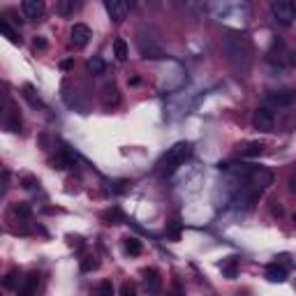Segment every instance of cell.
I'll return each instance as SVG.
<instances>
[{"label": "cell", "instance_id": "5", "mask_svg": "<svg viewBox=\"0 0 296 296\" xmlns=\"http://www.w3.org/2000/svg\"><path fill=\"white\" fill-rule=\"evenodd\" d=\"M141 275H143V287H146V291L151 296H158L160 291H162V278H160V271L151 266V268H143Z\"/></svg>", "mask_w": 296, "mask_h": 296}, {"label": "cell", "instance_id": "17", "mask_svg": "<svg viewBox=\"0 0 296 296\" xmlns=\"http://www.w3.org/2000/svg\"><path fill=\"white\" fill-rule=\"evenodd\" d=\"M56 10L60 17H72L74 12L79 10V3H74V0H58Z\"/></svg>", "mask_w": 296, "mask_h": 296}, {"label": "cell", "instance_id": "33", "mask_svg": "<svg viewBox=\"0 0 296 296\" xmlns=\"http://www.w3.org/2000/svg\"><path fill=\"white\" fill-rule=\"evenodd\" d=\"M74 67V60L72 58H65V60H60V69H65V72H69V69Z\"/></svg>", "mask_w": 296, "mask_h": 296}, {"label": "cell", "instance_id": "30", "mask_svg": "<svg viewBox=\"0 0 296 296\" xmlns=\"http://www.w3.org/2000/svg\"><path fill=\"white\" fill-rule=\"evenodd\" d=\"M120 296H139L137 294V285L130 282V280H125V282L120 285Z\"/></svg>", "mask_w": 296, "mask_h": 296}, {"label": "cell", "instance_id": "28", "mask_svg": "<svg viewBox=\"0 0 296 296\" xmlns=\"http://www.w3.org/2000/svg\"><path fill=\"white\" fill-rule=\"evenodd\" d=\"M97 266H100V262L91 255H86L84 259H81V271H84V273H91V271H95Z\"/></svg>", "mask_w": 296, "mask_h": 296}, {"label": "cell", "instance_id": "6", "mask_svg": "<svg viewBox=\"0 0 296 296\" xmlns=\"http://www.w3.org/2000/svg\"><path fill=\"white\" fill-rule=\"evenodd\" d=\"M104 10H107L109 19L114 23H123L127 17V12H130V5L123 3V0H107V3H104Z\"/></svg>", "mask_w": 296, "mask_h": 296}, {"label": "cell", "instance_id": "7", "mask_svg": "<svg viewBox=\"0 0 296 296\" xmlns=\"http://www.w3.org/2000/svg\"><path fill=\"white\" fill-rule=\"evenodd\" d=\"M252 123H255L257 130H262V132H271L275 125V118H273V111H268L266 107L262 109H257L255 116H252Z\"/></svg>", "mask_w": 296, "mask_h": 296}, {"label": "cell", "instance_id": "13", "mask_svg": "<svg viewBox=\"0 0 296 296\" xmlns=\"http://www.w3.org/2000/svg\"><path fill=\"white\" fill-rule=\"evenodd\" d=\"M266 278L271 280V282H285L287 280V268L282 266V264H268L266 266Z\"/></svg>", "mask_w": 296, "mask_h": 296}, {"label": "cell", "instance_id": "18", "mask_svg": "<svg viewBox=\"0 0 296 296\" xmlns=\"http://www.w3.org/2000/svg\"><path fill=\"white\" fill-rule=\"evenodd\" d=\"M222 273L229 280L236 278V275H239V259H236V257H229L227 262H222Z\"/></svg>", "mask_w": 296, "mask_h": 296}, {"label": "cell", "instance_id": "38", "mask_svg": "<svg viewBox=\"0 0 296 296\" xmlns=\"http://www.w3.org/2000/svg\"><path fill=\"white\" fill-rule=\"evenodd\" d=\"M69 243H72L74 248H81V245H84V243H81V239H79V236H69Z\"/></svg>", "mask_w": 296, "mask_h": 296}, {"label": "cell", "instance_id": "10", "mask_svg": "<svg viewBox=\"0 0 296 296\" xmlns=\"http://www.w3.org/2000/svg\"><path fill=\"white\" fill-rule=\"evenodd\" d=\"M69 37H72L74 46H86L88 44V40L93 37V33H91V28H88L86 23H74L72 30H69Z\"/></svg>", "mask_w": 296, "mask_h": 296}, {"label": "cell", "instance_id": "29", "mask_svg": "<svg viewBox=\"0 0 296 296\" xmlns=\"http://www.w3.org/2000/svg\"><path fill=\"white\" fill-rule=\"evenodd\" d=\"M95 296H114V285H111V280H102L95 289Z\"/></svg>", "mask_w": 296, "mask_h": 296}, {"label": "cell", "instance_id": "19", "mask_svg": "<svg viewBox=\"0 0 296 296\" xmlns=\"http://www.w3.org/2000/svg\"><path fill=\"white\" fill-rule=\"evenodd\" d=\"M125 252L127 255H132V257H137V255H141V250H143V245H141V241L137 239V236H127L125 239Z\"/></svg>", "mask_w": 296, "mask_h": 296}, {"label": "cell", "instance_id": "22", "mask_svg": "<svg viewBox=\"0 0 296 296\" xmlns=\"http://www.w3.org/2000/svg\"><path fill=\"white\" fill-rule=\"evenodd\" d=\"M262 153H264V143H259V141H252L245 148H241V155H243V158H259Z\"/></svg>", "mask_w": 296, "mask_h": 296}, {"label": "cell", "instance_id": "37", "mask_svg": "<svg viewBox=\"0 0 296 296\" xmlns=\"http://www.w3.org/2000/svg\"><path fill=\"white\" fill-rule=\"evenodd\" d=\"M174 296H183V289H181V282L174 280Z\"/></svg>", "mask_w": 296, "mask_h": 296}, {"label": "cell", "instance_id": "15", "mask_svg": "<svg viewBox=\"0 0 296 296\" xmlns=\"http://www.w3.org/2000/svg\"><path fill=\"white\" fill-rule=\"evenodd\" d=\"M102 220L104 222H109V225H123L125 222V215H123V211L120 208H109V211H104L102 213Z\"/></svg>", "mask_w": 296, "mask_h": 296}, {"label": "cell", "instance_id": "14", "mask_svg": "<svg viewBox=\"0 0 296 296\" xmlns=\"http://www.w3.org/2000/svg\"><path fill=\"white\" fill-rule=\"evenodd\" d=\"M12 215L19 217V220H30L33 208H30V204H26V201H19V204L12 206Z\"/></svg>", "mask_w": 296, "mask_h": 296}, {"label": "cell", "instance_id": "1", "mask_svg": "<svg viewBox=\"0 0 296 296\" xmlns=\"http://www.w3.org/2000/svg\"><path fill=\"white\" fill-rule=\"evenodd\" d=\"M222 51L227 53L229 63L239 69H248L252 63V46L245 37H236V35H227L222 40Z\"/></svg>", "mask_w": 296, "mask_h": 296}, {"label": "cell", "instance_id": "36", "mask_svg": "<svg viewBox=\"0 0 296 296\" xmlns=\"http://www.w3.org/2000/svg\"><path fill=\"white\" fill-rule=\"evenodd\" d=\"M289 192H291V194H296V171L289 176Z\"/></svg>", "mask_w": 296, "mask_h": 296}, {"label": "cell", "instance_id": "26", "mask_svg": "<svg viewBox=\"0 0 296 296\" xmlns=\"http://www.w3.org/2000/svg\"><path fill=\"white\" fill-rule=\"evenodd\" d=\"M7 130L21 132V116H19V111H10L7 114Z\"/></svg>", "mask_w": 296, "mask_h": 296}, {"label": "cell", "instance_id": "9", "mask_svg": "<svg viewBox=\"0 0 296 296\" xmlns=\"http://www.w3.org/2000/svg\"><path fill=\"white\" fill-rule=\"evenodd\" d=\"M21 12L23 17L30 19V21H40L44 17V3H40V0H23Z\"/></svg>", "mask_w": 296, "mask_h": 296}, {"label": "cell", "instance_id": "40", "mask_svg": "<svg viewBox=\"0 0 296 296\" xmlns=\"http://www.w3.org/2000/svg\"><path fill=\"white\" fill-rule=\"evenodd\" d=\"M291 5H294V17H296V3H291Z\"/></svg>", "mask_w": 296, "mask_h": 296}, {"label": "cell", "instance_id": "34", "mask_svg": "<svg viewBox=\"0 0 296 296\" xmlns=\"http://www.w3.org/2000/svg\"><path fill=\"white\" fill-rule=\"evenodd\" d=\"M287 63H289L291 67H296V49H291V51L287 53Z\"/></svg>", "mask_w": 296, "mask_h": 296}, {"label": "cell", "instance_id": "35", "mask_svg": "<svg viewBox=\"0 0 296 296\" xmlns=\"http://www.w3.org/2000/svg\"><path fill=\"white\" fill-rule=\"evenodd\" d=\"M35 49H40V51H42V49H46V40H44V37H35Z\"/></svg>", "mask_w": 296, "mask_h": 296}, {"label": "cell", "instance_id": "8", "mask_svg": "<svg viewBox=\"0 0 296 296\" xmlns=\"http://www.w3.org/2000/svg\"><path fill=\"white\" fill-rule=\"evenodd\" d=\"M248 176H250V185H255L257 190H266L273 183V174L268 169H250Z\"/></svg>", "mask_w": 296, "mask_h": 296}, {"label": "cell", "instance_id": "3", "mask_svg": "<svg viewBox=\"0 0 296 296\" xmlns=\"http://www.w3.org/2000/svg\"><path fill=\"white\" fill-rule=\"evenodd\" d=\"M271 14H273V19L280 23V26H291V21H294V5H291L289 0H275V3H271Z\"/></svg>", "mask_w": 296, "mask_h": 296}, {"label": "cell", "instance_id": "32", "mask_svg": "<svg viewBox=\"0 0 296 296\" xmlns=\"http://www.w3.org/2000/svg\"><path fill=\"white\" fill-rule=\"evenodd\" d=\"M21 183H23V188H26V190H33L35 185H37V178H35V176H23Z\"/></svg>", "mask_w": 296, "mask_h": 296}, {"label": "cell", "instance_id": "4", "mask_svg": "<svg viewBox=\"0 0 296 296\" xmlns=\"http://www.w3.org/2000/svg\"><path fill=\"white\" fill-rule=\"evenodd\" d=\"M266 104H273V107H289V104L296 102V91L291 88H285V91H268L264 95Z\"/></svg>", "mask_w": 296, "mask_h": 296}, {"label": "cell", "instance_id": "11", "mask_svg": "<svg viewBox=\"0 0 296 296\" xmlns=\"http://www.w3.org/2000/svg\"><path fill=\"white\" fill-rule=\"evenodd\" d=\"M259 197H262V190H257L255 185L252 188H248V190H243V192L239 194V199L236 201H241V208H245V211H250V208H255V204L259 201Z\"/></svg>", "mask_w": 296, "mask_h": 296}, {"label": "cell", "instance_id": "20", "mask_svg": "<svg viewBox=\"0 0 296 296\" xmlns=\"http://www.w3.org/2000/svg\"><path fill=\"white\" fill-rule=\"evenodd\" d=\"M23 97H26V100L30 102V107H40V109H44V102L40 100V95L35 93V88H33L30 84L23 86Z\"/></svg>", "mask_w": 296, "mask_h": 296}, {"label": "cell", "instance_id": "24", "mask_svg": "<svg viewBox=\"0 0 296 296\" xmlns=\"http://www.w3.org/2000/svg\"><path fill=\"white\" fill-rule=\"evenodd\" d=\"M181 229H183V225H181V220H178V217H174L171 222H167V236H169L171 241L181 239Z\"/></svg>", "mask_w": 296, "mask_h": 296}, {"label": "cell", "instance_id": "27", "mask_svg": "<svg viewBox=\"0 0 296 296\" xmlns=\"http://www.w3.org/2000/svg\"><path fill=\"white\" fill-rule=\"evenodd\" d=\"M104 104H118V100H120V95H118V88L116 86H107L104 88Z\"/></svg>", "mask_w": 296, "mask_h": 296}, {"label": "cell", "instance_id": "31", "mask_svg": "<svg viewBox=\"0 0 296 296\" xmlns=\"http://www.w3.org/2000/svg\"><path fill=\"white\" fill-rule=\"evenodd\" d=\"M3 21H5V23H14V26H21V23H23V19H19V14H17V12L7 10L5 14H3Z\"/></svg>", "mask_w": 296, "mask_h": 296}, {"label": "cell", "instance_id": "12", "mask_svg": "<svg viewBox=\"0 0 296 296\" xmlns=\"http://www.w3.org/2000/svg\"><path fill=\"white\" fill-rule=\"evenodd\" d=\"M37 285H40V275L37 273H28L26 278H23L21 287L17 289L19 296H35V291H37Z\"/></svg>", "mask_w": 296, "mask_h": 296}, {"label": "cell", "instance_id": "25", "mask_svg": "<svg viewBox=\"0 0 296 296\" xmlns=\"http://www.w3.org/2000/svg\"><path fill=\"white\" fill-rule=\"evenodd\" d=\"M0 30H3V35H7V40L12 42V44H21V37H19V33L14 28H12L10 23L0 21Z\"/></svg>", "mask_w": 296, "mask_h": 296}, {"label": "cell", "instance_id": "16", "mask_svg": "<svg viewBox=\"0 0 296 296\" xmlns=\"http://www.w3.org/2000/svg\"><path fill=\"white\" fill-rule=\"evenodd\" d=\"M21 282H23V278H21V273H19L17 268H12L10 273L5 275V280H3L5 289H19V287H21Z\"/></svg>", "mask_w": 296, "mask_h": 296}, {"label": "cell", "instance_id": "2", "mask_svg": "<svg viewBox=\"0 0 296 296\" xmlns=\"http://www.w3.org/2000/svg\"><path fill=\"white\" fill-rule=\"evenodd\" d=\"M192 143L190 141H178L174 143V146L167 151L165 155H162V160H160V167L167 171V174H171L174 169H178L181 165H185L190 158H192Z\"/></svg>", "mask_w": 296, "mask_h": 296}, {"label": "cell", "instance_id": "39", "mask_svg": "<svg viewBox=\"0 0 296 296\" xmlns=\"http://www.w3.org/2000/svg\"><path fill=\"white\" fill-rule=\"evenodd\" d=\"M271 211H273L275 215H282V206H271Z\"/></svg>", "mask_w": 296, "mask_h": 296}, {"label": "cell", "instance_id": "21", "mask_svg": "<svg viewBox=\"0 0 296 296\" xmlns=\"http://www.w3.org/2000/svg\"><path fill=\"white\" fill-rule=\"evenodd\" d=\"M114 56H116V60H120V63H123V60H127V56H130V49H127V42L125 40H116L114 42Z\"/></svg>", "mask_w": 296, "mask_h": 296}, {"label": "cell", "instance_id": "23", "mask_svg": "<svg viewBox=\"0 0 296 296\" xmlns=\"http://www.w3.org/2000/svg\"><path fill=\"white\" fill-rule=\"evenodd\" d=\"M86 67H88V72H91V74H104V72H107V63H104L100 56H93Z\"/></svg>", "mask_w": 296, "mask_h": 296}]
</instances>
